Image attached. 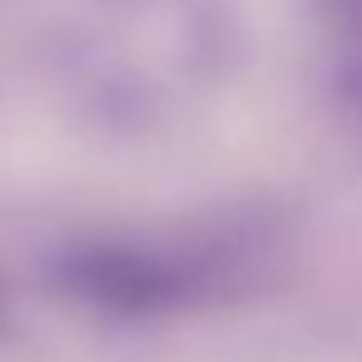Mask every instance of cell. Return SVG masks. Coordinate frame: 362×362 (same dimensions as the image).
Here are the masks:
<instances>
[{"label": "cell", "instance_id": "6da1fadb", "mask_svg": "<svg viewBox=\"0 0 362 362\" xmlns=\"http://www.w3.org/2000/svg\"><path fill=\"white\" fill-rule=\"evenodd\" d=\"M238 65L228 0H75L50 35V80L105 134H159L218 100Z\"/></svg>", "mask_w": 362, "mask_h": 362}, {"label": "cell", "instance_id": "7a4b0ae2", "mask_svg": "<svg viewBox=\"0 0 362 362\" xmlns=\"http://www.w3.org/2000/svg\"><path fill=\"white\" fill-rule=\"evenodd\" d=\"M253 258L248 248V228L228 233L214 228L204 238L194 233H174V238H75L65 248H55V258H45V278L110 317H159L174 308L199 303L214 278L243 268Z\"/></svg>", "mask_w": 362, "mask_h": 362}, {"label": "cell", "instance_id": "3957f363", "mask_svg": "<svg viewBox=\"0 0 362 362\" xmlns=\"http://www.w3.org/2000/svg\"><path fill=\"white\" fill-rule=\"evenodd\" d=\"M332 100L342 110V119L362 134V40L347 45L337 55V70H332Z\"/></svg>", "mask_w": 362, "mask_h": 362}, {"label": "cell", "instance_id": "277c9868", "mask_svg": "<svg viewBox=\"0 0 362 362\" xmlns=\"http://www.w3.org/2000/svg\"><path fill=\"white\" fill-rule=\"evenodd\" d=\"M342 11H352V16H362V0H337Z\"/></svg>", "mask_w": 362, "mask_h": 362}]
</instances>
